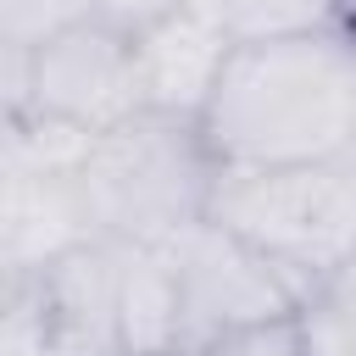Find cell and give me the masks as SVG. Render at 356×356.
Here are the masks:
<instances>
[{
    "instance_id": "obj_1",
    "label": "cell",
    "mask_w": 356,
    "mask_h": 356,
    "mask_svg": "<svg viewBox=\"0 0 356 356\" xmlns=\"http://www.w3.org/2000/svg\"><path fill=\"white\" fill-rule=\"evenodd\" d=\"M200 139L217 167H306L356 156V39L234 44Z\"/></svg>"
},
{
    "instance_id": "obj_2",
    "label": "cell",
    "mask_w": 356,
    "mask_h": 356,
    "mask_svg": "<svg viewBox=\"0 0 356 356\" xmlns=\"http://www.w3.org/2000/svg\"><path fill=\"white\" fill-rule=\"evenodd\" d=\"M206 217L261 250L295 295L356 261V156L306 167H217Z\"/></svg>"
},
{
    "instance_id": "obj_3",
    "label": "cell",
    "mask_w": 356,
    "mask_h": 356,
    "mask_svg": "<svg viewBox=\"0 0 356 356\" xmlns=\"http://www.w3.org/2000/svg\"><path fill=\"white\" fill-rule=\"evenodd\" d=\"M211 178H217V161L200 139V122L139 111L122 128L95 139L78 172V200L95 239L172 245L184 228L206 222Z\"/></svg>"
},
{
    "instance_id": "obj_4",
    "label": "cell",
    "mask_w": 356,
    "mask_h": 356,
    "mask_svg": "<svg viewBox=\"0 0 356 356\" xmlns=\"http://www.w3.org/2000/svg\"><path fill=\"white\" fill-rule=\"evenodd\" d=\"M167 250L178 267V306H184V350L178 356H206L245 334L278 328L300 306L295 284L261 250H250L211 217L184 228Z\"/></svg>"
},
{
    "instance_id": "obj_5",
    "label": "cell",
    "mask_w": 356,
    "mask_h": 356,
    "mask_svg": "<svg viewBox=\"0 0 356 356\" xmlns=\"http://www.w3.org/2000/svg\"><path fill=\"white\" fill-rule=\"evenodd\" d=\"M139 111H145V89L134 61V33L106 17H89L28 50V100L6 122L39 117V122H67L78 134H111Z\"/></svg>"
},
{
    "instance_id": "obj_6",
    "label": "cell",
    "mask_w": 356,
    "mask_h": 356,
    "mask_svg": "<svg viewBox=\"0 0 356 356\" xmlns=\"http://www.w3.org/2000/svg\"><path fill=\"white\" fill-rule=\"evenodd\" d=\"M228 56H234V39H228V28L217 22V11L206 0H184L178 11L145 22L134 33L145 111H161V117H178V122H200Z\"/></svg>"
},
{
    "instance_id": "obj_7",
    "label": "cell",
    "mask_w": 356,
    "mask_h": 356,
    "mask_svg": "<svg viewBox=\"0 0 356 356\" xmlns=\"http://www.w3.org/2000/svg\"><path fill=\"white\" fill-rule=\"evenodd\" d=\"M117 356H178L184 350V306L178 267L167 245H117Z\"/></svg>"
},
{
    "instance_id": "obj_8",
    "label": "cell",
    "mask_w": 356,
    "mask_h": 356,
    "mask_svg": "<svg viewBox=\"0 0 356 356\" xmlns=\"http://www.w3.org/2000/svg\"><path fill=\"white\" fill-rule=\"evenodd\" d=\"M206 6L217 11L234 44H278V39H312V33L350 28L339 0H206Z\"/></svg>"
},
{
    "instance_id": "obj_9",
    "label": "cell",
    "mask_w": 356,
    "mask_h": 356,
    "mask_svg": "<svg viewBox=\"0 0 356 356\" xmlns=\"http://www.w3.org/2000/svg\"><path fill=\"white\" fill-rule=\"evenodd\" d=\"M289 334H295V356H356V300L328 278L300 295Z\"/></svg>"
},
{
    "instance_id": "obj_10",
    "label": "cell",
    "mask_w": 356,
    "mask_h": 356,
    "mask_svg": "<svg viewBox=\"0 0 356 356\" xmlns=\"http://www.w3.org/2000/svg\"><path fill=\"white\" fill-rule=\"evenodd\" d=\"M100 17L95 0H0V44L11 50H39L44 39Z\"/></svg>"
},
{
    "instance_id": "obj_11",
    "label": "cell",
    "mask_w": 356,
    "mask_h": 356,
    "mask_svg": "<svg viewBox=\"0 0 356 356\" xmlns=\"http://www.w3.org/2000/svg\"><path fill=\"white\" fill-rule=\"evenodd\" d=\"M100 6V17L106 22H117V28H128V33H139L145 22H156V17H167V11H178L184 0H95Z\"/></svg>"
},
{
    "instance_id": "obj_12",
    "label": "cell",
    "mask_w": 356,
    "mask_h": 356,
    "mask_svg": "<svg viewBox=\"0 0 356 356\" xmlns=\"http://www.w3.org/2000/svg\"><path fill=\"white\" fill-rule=\"evenodd\" d=\"M334 284H339V289H345V295H350V300H356V261H350V267H345V273H339V278H334Z\"/></svg>"
},
{
    "instance_id": "obj_13",
    "label": "cell",
    "mask_w": 356,
    "mask_h": 356,
    "mask_svg": "<svg viewBox=\"0 0 356 356\" xmlns=\"http://www.w3.org/2000/svg\"><path fill=\"white\" fill-rule=\"evenodd\" d=\"M339 11H345V17H350V22H356V0H339Z\"/></svg>"
},
{
    "instance_id": "obj_14",
    "label": "cell",
    "mask_w": 356,
    "mask_h": 356,
    "mask_svg": "<svg viewBox=\"0 0 356 356\" xmlns=\"http://www.w3.org/2000/svg\"><path fill=\"white\" fill-rule=\"evenodd\" d=\"M350 39H356V22H350Z\"/></svg>"
}]
</instances>
